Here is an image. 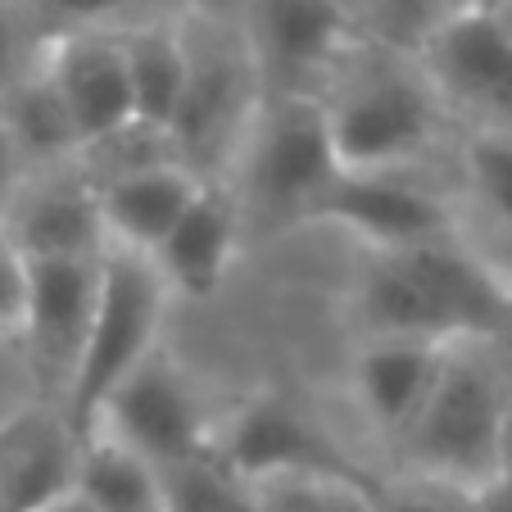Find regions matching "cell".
<instances>
[{
    "instance_id": "cell-30",
    "label": "cell",
    "mask_w": 512,
    "mask_h": 512,
    "mask_svg": "<svg viewBox=\"0 0 512 512\" xmlns=\"http://www.w3.org/2000/svg\"><path fill=\"white\" fill-rule=\"evenodd\" d=\"M23 173H28V164H23V155H19V145H14L10 127H5V118H0V223H5V213H10L14 195H19Z\"/></svg>"
},
{
    "instance_id": "cell-23",
    "label": "cell",
    "mask_w": 512,
    "mask_h": 512,
    "mask_svg": "<svg viewBox=\"0 0 512 512\" xmlns=\"http://www.w3.org/2000/svg\"><path fill=\"white\" fill-rule=\"evenodd\" d=\"M245 485L263 512H377L363 472H281Z\"/></svg>"
},
{
    "instance_id": "cell-35",
    "label": "cell",
    "mask_w": 512,
    "mask_h": 512,
    "mask_svg": "<svg viewBox=\"0 0 512 512\" xmlns=\"http://www.w3.org/2000/svg\"><path fill=\"white\" fill-rule=\"evenodd\" d=\"M485 19H490V23H494V28H499V32H503V37H508V41H512V0H508V5H503V10L485 14Z\"/></svg>"
},
{
    "instance_id": "cell-15",
    "label": "cell",
    "mask_w": 512,
    "mask_h": 512,
    "mask_svg": "<svg viewBox=\"0 0 512 512\" xmlns=\"http://www.w3.org/2000/svg\"><path fill=\"white\" fill-rule=\"evenodd\" d=\"M449 345H431V340H395L377 336L358 349L354 358V395L372 431L386 440L390 449L404 440L413 417L422 413L426 395H431L440 363H445Z\"/></svg>"
},
{
    "instance_id": "cell-31",
    "label": "cell",
    "mask_w": 512,
    "mask_h": 512,
    "mask_svg": "<svg viewBox=\"0 0 512 512\" xmlns=\"http://www.w3.org/2000/svg\"><path fill=\"white\" fill-rule=\"evenodd\" d=\"M485 345L494 349V358H499L503 368H508V377H512V304H508V309H503L499 327H494V336L485 340Z\"/></svg>"
},
{
    "instance_id": "cell-11",
    "label": "cell",
    "mask_w": 512,
    "mask_h": 512,
    "mask_svg": "<svg viewBox=\"0 0 512 512\" xmlns=\"http://www.w3.org/2000/svg\"><path fill=\"white\" fill-rule=\"evenodd\" d=\"M213 458L241 481L281 472H358L336 440H327L304 408L281 395H254L223 435H213Z\"/></svg>"
},
{
    "instance_id": "cell-14",
    "label": "cell",
    "mask_w": 512,
    "mask_h": 512,
    "mask_svg": "<svg viewBox=\"0 0 512 512\" xmlns=\"http://www.w3.org/2000/svg\"><path fill=\"white\" fill-rule=\"evenodd\" d=\"M349 46L340 0H259L254 5V68L272 73V91H300V78L331 68Z\"/></svg>"
},
{
    "instance_id": "cell-28",
    "label": "cell",
    "mask_w": 512,
    "mask_h": 512,
    "mask_svg": "<svg viewBox=\"0 0 512 512\" xmlns=\"http://www.w3.org/2000/svg\"><path fill=\"white\" fill-rule=\"evenodd\" d=\"M23 5H32L37 14H50V19L91 28V23H105V19H114V14L132 10L136 0H23Z\"/></svg>"
},
{
    "instance_id": "cell-27",
    "label": "cell",
    "mask_w": 512,
    "mask_h": 512,
    "mask_svg": "<svg viewBox=\"0 0 512 512\" xmlns=\"http://www.w3.org/2000/svg\"><path fill=\"white\" fill-rule=\"evenodd\" d=\"M28 313V259L0 227V336H19Z\"/></svg>"
},
{
    "instance_id": "cell-9",
    "label": "cell",
    "mask_w": 512,
    "mask_h": 512,
    "mask_svg": "<svg viewBox=\"0 0 512 512\" xmlns=\"http://www.w3.org/2000/svg\"><path fill=\"white\" fill-rule=\"evenodd\" d=\"M309 223L345 227L368 250H408V245L463 236L449 204L431 186L413 182L404 168L399 173H345L340 168L336 182L313 204Z\"/></svg>"
},
{
    "instance_id": "cell-19",
    "label": "cell",
    "mask_w": 512,
    "mask_h": 512,
    "mask_svg": "<svg viewBox=\"0 0 512 512\" xmlns=\"http://www.w3.org/2000/svg\"><path fill=\"white\" fill-rule=\"evenodd\" d=\"M118 46H123L136 123L168 136L177 100L186 91V32L132 28V32H118Z\"/></svg>"
},
{
    "instance_id": "cell-32",
    "label": "cell",
    "mask_w": 512,
    "mask_h": 512,
    "mask_svg": "<svg viewBox=\"0 0 512 512\" xmlns=\"http://www.w3.org/2000/svg\"><path fill=\"white\" fill-rule=\"evenodd\" d=\"M476 512H512V481H494L476 494Z\"/></svg>"
},
{
    "instance_id": "cell-17",
    "label": "cell",
    "mask_w": 512,
    "mask_h": 512,
    "mask_svg": "<svg viewBox=\"0 0 512 512\" xmlns=\"http://www.w3.org/2000/svg\"><path fill=\"white\" fill-rule=\"evenodd\" d=\"M236 241H241V213H236L232 195L223 186L204 182V191L191 200V209L177 218V227L159 241L150 254L159 281L168 295H191V300H209L223 286L227 268H232Z\"/></svg>"
},
{
    "instance_id": "cell-26",
    "label": "cell",
    "mask_w": 512,
    "mask_h": 512,
    "mask_svg": "<svg viewBox=\"0 0 512 512\" xmlns=\"http://www.w3.org/2000/svg\"><path fill=\"white\" fill-rule=\"evenodd\" d=\"M372 508L377 512H476V494L445 481L399 472L395 481H372Z\"/></svg>"
},
{
    "instance_id": "cell-33",
    "label": "cell",
    "mask_w": 512,
    "mask_h": 512,
    "mask_svg": "<svg viewBox=\"0 0 512 512\" xmlns=\"http://www.w3.org/2000/svg\"><path fill=\"white\" fill-rule=\"evenodd\" d=\"M499 481H512V404L503 413V435H499Z\"/></svg>"
},
{
    "instance_id": "cell-16",
    "label": "cell",
    "mask_w": 512,
    "mask_h": 512,
    "mask_svg": "<svg viewBox=\"0 0 512 512\" xmlns=\"http://www.w3.org/2000/svg\"><path fill=\"white\" fill-rule=\"evenodd\" d=\"M78 449L64 413L46 404L0 426V512H37L73 490Z\"/></svg>"
},
{
    "instance_id": "cell-24",
    "label": "cell",
    "mask_w": 512,
    "mask_h": 512,
    "mask_svg": "<svg viewBox=\"0 0 512 512\" xmlns=\"http://www.w3.org/2000/svg\"><path fill=\"white\" fill-rule=\"evenodd\" d=\"M164 512H263L254 490L236 472H227L218 458H195V463L155 467Z\"/></svg>"
},
{
    "instance_id": "cell-7",
    "label": "cell",
    "mask_w": 512,
    "mask_h": 512,
    "mask_svg": "<svg viewBox=\"0 0 512 512\" xmlns=\"http://www.w3.org/2000/svg\"><path fill=\"white\" fill-rule=\"evenodd\" d=\"M445 114L512 136V41L485 14H454L417 55Z\"/></svg>"
},
{
    "instance_id": "cell-37",
    "label": "cell",
    "mask_w": 512,
    "mask_h": 512,
    "mask_svg": "<svg viewBox=\"0 0 512 512\" xmlns=\"http://www.w3.org/2000/svg\"><path fill=\"white\" fill-rule=\"evenodd\" d=\"M508 286H512V272H508Z\"/></svg>"
},
{
    "instance_id": "cell-1",
    "label": "cell",
    "mask_w": 512,
    "mask_h": 512,
    "mask_svg": "<svg viewBox=\"0 0 512 512\" xmlns=\"http://www.w3.org/2000/svg\"><path fill=\"white\" fill-rule=\"evenodd\" d=\"M508 304V277L463 236L408 250H368L354 286V318L368 340L485 345Z\"/></svg>"
},
{
    "instance_id": "cell-29",
    "label": "cell",
    "mask_w": 512,
    "mask_h": 512,
    "mask_svg": "<svg viewBox=\"0 0 512 512\" xmlns=\"http://www.w3.org/2000/svg\"><path fill=\"white\" fill-rule=\"evenodd\" d=\"M28 50H23V28L10 0H0V96L28 73Z\"/></svg>"
},
{
    "instance_id": "cell-10",
    "label": "cell",
    "mask_w": 512,
    "mask_h": 512,
    "mask_svg": "<svg viewBox=\"0 0 512 512\" xmlns=\"http://www.w3.org/2000/svg\"><path fill=\"white\" fill-rule=\"evenodd\" d=\"M259 96H250V68L227 46L186 37V91L168 123V145L182 168L200 177L204 164L241 141Z\"/></svg>"
},
{
    "instance_id": "cell-5",
    "label": "cell",
    "mask_w": 512,
    "mask_h": 512,
    "mask_svg": "<svg viewBox=\"0 0 512 512\" xmlns=\"http://www.w3.org/2000/svg\"><path fill=\"white\" fill-rule=\"evenodd\" d=\"M168 309V286L159 281L155 263L145 254L114 250L109 245L100 259V290L96 313H91L87 349H82L78 377L64 399V426L73 431L78 445H87L96 431V417L114 386L141 363L145 354L159 349V327Z\"/></svg>"
},
{
    "instance_id": "cell-6",
    "label": "cell",
    "mask_w": 512,
    "mask_h": 512,
    "mask_svg": "<svg viewBox=\"0 0 512 512\" xmlns=\"http://www.w3.org/2000/svg\"><path fill=\"white\" fill-rule=\"evenodd\" d=\"M114 445L132 449L150 467H177L213 454V435L186 372L164 349L145 354L114 386L96 417V431Z\"/></svg>"
},
{
    "instance_id": "cell-12",
    "label": "cell",
    "mask_w": 512,
    "mask_h": 512,
    "mask_svg": "<svg viewBox=\"0 0 512 512\" xmlns=\"http://www.w3.org/2000/svg\"><path fill=\"white\" fill-rule=\"evenodd\" d=\"M41 68H46V78L55 87L73 132H78L82 150L123 132L127 123H136L118 37H105V32H64V37H55L46 46Z\"/></svg>"
},
{
    "instance_id": "cell-4",
    "label": "cell",
    "mask_w": 512,
    "mask_h": 512,
    "mask_svg": "<svg viewBox=\"0 0 512 512\" xmlns=\"http://www.w3.org/2000/svg\"><path fill=\"white\" fill-rule=\"evenodd\" d=\"M322 109L345 173H399L431 150L445 123V105L422 64H408L395 50H381L354 68Z\"/></svg>"
},
{
    "instance_id": "cell-22",
    "label": "cell",
    "mask_w": 512,
    "mask_h": 512,
    "mask_svg": "<svg viewBox=\"0 0 512 512\" xmlns=\"http://www.w3.org/2000/svg\"><path fill=\"white\" fill-rule=\"evenodd\" d=\"M463 173L472 191L476 213L494 236V268L512 272V136L503 132H472L463 145Z\"/></svg>"
},
{
    "instance_id": "cell-8",
    "label": "cell",
    "mask_w": 512,
    "mask_h": 512,
    "mask_svg": "<svg viewBox=\"0 0 512 512\" xmlns=\"http://www.w3.org/2000/svg\"><path fill=\"white\" fill-rule=\"evenodd\" d=\"M96 290L100 259L28 263V313H23L19 340L28 345L41 404L55 408V413L64 408L68 386L78 377L91 313H96Z\"/></svg>"
},
{
    "instance_id": "cell-13",
    "label": "cell",
    "mask_w": 512,
    "mask_h": 512,
    "mask_svg": "<svg viewBox=\"0 0 512 512\" xmlns=\"http://www.w3.org/2000/svg\"><path fill=\"white\" fill-rule=\"evenodd\" d=\"M5 232L19 245L28 263H78V259H105L109 236L100 218V191L87 177H59L46 168L37 186H19Z\"/></svg>"
},
{
    "instance_id": "cell-34",
    "label": "cell",
    "mask_w": 512,
    "mask_h": 512,
    "mask_svg": "<svg viewBox=\"0 0 512 512\" xmlns=\"http://www.w3.org/2000/svg\"><path fill=\"white\" fill-rule=\"evenodd\" d=\"M37 512H96V508H91V503L82 499L78 490H68V494H59V499H50L46 508H37Z\"/></svg>"
},
{
    "instance_id": "cell-2",
    "label": "cell",
    "mask_w": 512,
    "mask_h": 512,
    "mask_svg": "<svg viewBox=\"0 0 512 512\" xmlns=\"http://www.w3.org/2000/svg\"><path fill=\"white\" fill-rule=\"evenodd\" d=\"M512 377L490 345H449L422 413L395 445L399 472L481 494L499 481V435Z\"/></svg>"
},
{
    "instance_id": "cell-18",
    "label": "cell",
    "mask_w": 512,
    "mask_h": 512,
    "mask_svg": "<svg viewBox=\"0 0 512 512\" xmlns=\"http://www.w3.org/2000/svg\"><path fill=\"white\" fill-rule=\"evenodd\" d=\"M200 191L204 177L182 164H155L100 186V218H105L109 245L150 259Z\"/></svg>"
},
{
    "instance_id": "cell-36",
    "label": "cell",
    "mask_w": 512,
    "mask_h": 512,
    "mask_svg": "<svg viewBox=\"0 0 512 512\" xmlns=\"http://www.w3.org/2000/svg\"><path fill=\"white\" fill-rule=\"evenodd\" d=\"M508 0H463V10L467 14H494V10H503Z\"/></svg>"
},
{
    "instance_id": "cell-3",
    "label": "cell",
    "mask_w": 512,
    "mask_h": 512,
    "mask_svg": "<svg viewBox=\"0 0 512 512\" xmlns=\"http://www.w3.org/2000/svg\"><path fill=\"white\" fill-rule=\"evenodd\" d=\"M236 186L232 204L263 227H295L313 218V204L336 182L340 164L331 150L327 109L313 91H268L259 96L241 141H236Z\"/></svg>"
},
{
    "instance_id": "cell-25",
    "label": "cell",
    "mask_w": 512,
    "mask_h": 512,
    "mask_svg": "<svg viewBox=\"0 0 512 512\" xmlns=\"http://www.w3.org/2000/svg\"><path fill=\"white\" fill-rule=\"evenodd\" d=\"M454 14H463V0H377V28L390 50L422 55V46L445 28Z\"/></svg>"
},
{
    "instance_id": "cell-21",
    "label": "cell",
    "mask_w": 512,
    "mask_h": 512,
    "mask_svg": "<svg viewBox=\"0 0 512 512\" xmlns=\"http://www.w3.org/2000/svg\"><path fill=\"white\" fill-rule=\"evenodd\" d=\"M73 490L96 512H164L159 472L145 458H136L132 449L105 440V435H91L78 449Z\"/></svg>"
},
{
    "instance_id": "cell-20",
    "label": "cell",
    "mask_w": 512,
    "mask_h": 512,
    "mask_svg": "<svg viewBox=\"0 0 512 512\" xmlns=\"http://www.w3.org/2000/svg\"><path fill=\"white\" fill-rule=\"evenodd\" d=\"M0 118L10 127L14 145L28 168H59L64 159H78V132L68 123L55 87H50L46 68L32 64L5 96H0Z\"/></svg>"
}]
</instances>
